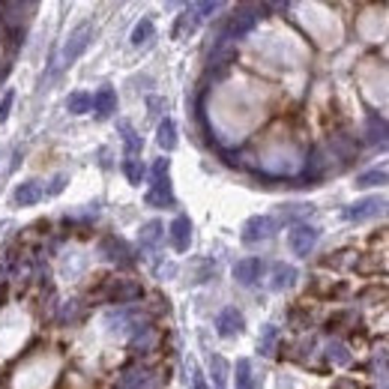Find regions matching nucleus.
<instances>
[{
	"mask_svg": "<svg viewBox=\"0 0 389 389\" xmlns=\"http://www.w3.org/2000/svg\"><path fill=\"white\" fill-rule=\"evenodd\" d=\"M147 204H153V207L174 204V192H171V180H168V159H159L153 165V186L147 192Z\"/></svg>",
	"mask_w": 389,
	"mask_h": 389,
	"instance_id": "1",
	"label": "nucleus"
},
{
	"mask_svg": "<svg viewBox=\"0 0 389 389\" xmlns=\"http://www.w3.org/2000/svg\"><path fill=\"white\" fill-rule=\"evenodd\" d=\"M90 36H93V28H90V24H81V28L72 30V36L66 39V45H63V66L75 63L78 57L84 55V48L90 45Z\"/></svg>",
	"mask_w": 389,
	"mask_h": 389,
	"instance_id": "2",
	"label": "nucleus"
},
{
	"mask_svg": "<svg viewBox=\"0 0 389 389\" xmlns=\"http://www.w3.org/2000/svg\"><path fill=\"white\" fill-rule=\"evenodd\" d=\"M273 231H276V219H270V216H254V219H249V222L243 225V243H246V246L261 243V239L273 237Z\"/></svg>",
	"mask_w": 389,
	"mask_h": 389,
	"instance_id": "3",
	"label": "nucleus"
},
{
	"mask_svg": "<svg viewBox=\"0 0 389 389\" xmlns=\"http://www.w3.org/2000/svg\"><path fill=\"white\" fill-rule=\"evenodd\" d=\"M317 243V231L312 225H293L291 227V234H288V246L291 252H297V254H308L315 249Z\"/></svg>",
	"mask_w": 389,
	"mask_h": 389,
	"instance_id": "4",
	"label": "nucleus"
},
{
	"mask_svg": "<svg viewBox=\"0 0 389 389\" xmlns=\"http://www.w3.org/2000/svg\"><path fill=\"white\" fill-rule=\"evenodd\" d=\"M43 198H45L43 183H39V180H28V183H21L18 189L12 192V204H16V207H36Z\"/></svg>",
	"mask_w": 389,
	"mask_h": 389,
	"instance_id": "5",
	"label": "nucleus"
},
{
	"mask_svg": "<svg viewBox=\"0 0 389 389\" xmlns=\"http://www.w3.org/2000/svg\"><path fill=\"white\" fill-rule=\"evenodd\" d=\"M216 332L222 335V339H234L237 332H243V315H239L234 305L222 308L219 317H216Z\"/></svg>",
	"mask_w": 389,
	"mask_h": 389,
	"instance_id": "6",
	"label": "nucleus"
},
{
	"mask_svg": "<svg viewBox=\"0 0 389 389\" xmlns=\"http://www.w3.org/2000/svg\"><path fill=\"white\" fill-rule=\"evenodd\" d=\"M93 111H96L99 120H108L114 111H117V90L114 87H99L96 93H93Z\"/></svg>",
	"mask_w": 389,
	"mask_h": 389,
	"instance_id": "7",
	"label": "nucleus"
},
{
	"mask_svg": "<svg viewBox=\"0 0 389 389\" xmlns=\"http://www.w3.org/2000/svg\"><path fill=\"white\" fill-rule=\"evenodd\" d=\"M380 210H383L380 198H362V201H356V204H351L344 210V219L362 222V219H368V216H374V213H380Z\"/></svg>",
	"mask_w": 389,
	"mask_h": 389,
	"instance_id": "8",
	"label": "nucleus"
},
{
	"mask_svg": "<svg viewBox=\"0 0 389 389\" xmlns=\"http://www.w3.org/2000/svg\"><path fill=\"white\" fill-rule=\"evenodd\" d=\"M171 243L177 252H189V243H192V222L186 216H177L171 222Z\"/></svg>",
	"mask_w": 389,
	"mask_h": 389,
	"instance_id": "9",
	"label": "nucleus"
},
{
	"mask_svg": "<svg viewBox=\"0 0 389 389\" xmlns=\"http://www.w3.org/2000/svg\"><path fill=\"white\" fill-rule=\"evenodd\" d=\"M261 270H264V261L261 258H246V261H239L234 266V278L239 281V285H254V281L261 278Z\"/></svg>",
	"mask_w": 389,
	"mask_h": 389,
	"instance_id": "10",
	"label": "nucleus"
},
{
	"mask_svg": "<svg viewBox=\"0 0 389 389\" xmlns=\"http://www.w3.org/2000/svg\"><path fill=\"white\" fill-rule=\"evenodd\" d=\"M293 278H297V270H293V266H288V264H276V266H273V281H270V288H273V291H285V288L293 285Z\"/></svg>",
	"mask_w": 389,
	"mask_h": 389,
	"instance_id": "11",
	"label": "nucleus"
},
{
	"mask_svg": "<svg viewBox=\"0 0 389 389\" xmlns=\"http://www.w3.org/2000/svg\"><path fill=\"white\" fill-rule=\"evenodd\" d=\"M156 144L162 147V150H174V147H177V126H174V120H162V123H159Z\"/></svg>",
	"mask_w": 389,
	"mask_h": 389,
	"instance_id": "12",
	"label": "nucleus"
},
{
	"mask_svg": "<svg viewBox=\"0 0 389 389\" xmlns=\"http://www.w3.org/2000/svg\"><path fill=\"white\" fill-rule=\"evenodd\" d=\"M66 111H69V114H87V111H93V96H90V93H84V90L69 93V99H66Z\"/></svg>",
	"mask_w": 389,
	"mask_h": 389,
	"instance_id": "13",
	"label": "nucleus"
},
{
	"mask_svg": "<svg viewBox=\"0 0 389 389\" xmlns=\"http://www.w3.org/2000/svg\"><path fill=\"white\" fill-rule=\"evenodd\" d=\"M162 237H165L162 222H147L144 231H141V246H159L162 243Z\"/></svg>",
	"mask_w": 389,
	"mask_h": 389,
	"instance_id": "14",
	"label": "nucleus"
},
{
	"mask_svg": "<svg viewBox=\"0 0 389 389\" xmlns=\"http://www.w3.org/2000/svg\"><path fill=\"white\" fill-rule=\"evenodd\" d=\"M153 33H156L153 21H150V18H141V21L135 24V28H132V36H129V43H132V45H144V43H147V39H150Z\"/></svg>",
	"mask_w": 389,
	"mask_h": 389,
	"instance_id": "15",
	"label": "nucleus"
},
{
	"mask_svg": "<svg viewBox=\"0 0 389 389\" xmlns=\"http://www.w3.org/2000/svg\"><path fill=\"white\" fill-rule=\"evenodd\" d=\"M120 132H123V144H126V153H129L132 159H135V156L141 153V138H138V132L132 129V126L126 123V120H123V123H120Z\"/></svg>",
	"mask_w": 389,
	"mask_h": 389,
	"instance_id": "16",
	"label": "nucleus"
},
{
	"mask_svg": "<svg viewBox=\"0 0 389 389\" xmlns=\"http://www.w3.org/2000/svg\"><path fill=\"white\" fill-rule=\"evenodd\" d=\"M386 180H389L386 171H366V174H359V177H356V186H359V189H368V186H380Z\"/></svg>",
	"mask_w": 389,
	"mask_h": 389,
	"instance_id": "17",
	"label": "nucleus"
},
{
	"mask_svg": "<svg viewBox=\"0 0 389 389\" xmlns=\"http://www.w3.org/2000/svg\"><path fill=\"white\" fill-rule=\"evenodd\" d=\"M123 174H126V180L132 186H138L144 180V165L138 162V159H126V162H123Z\"/></svg>",
	"mask_w": 389,
	"mask_h": 389,
	"instance_id": "18",
	"label": "nucleus"
},
{
	"mask_svg": "<svg viewBox=\"0 0 389 389\" xmlns=\"http://www.w3.org/2000/svg\"><path fill=\"white\" fill-rule=\"evenodd\" d=\"M237 389H252V362L249 359L237 362Z\"/></svg>",
	"mask_w": 389,
	"mask_h": 389,
	"instance_id": "19",
	"label": "nucleus"
},
{
	"mask_svg": "<svg viewBox=\"0 0 389 389\" xmlns=\"http://www.w3.org/2000/svg\"><path fill=\"white\" fill-rule=\"evenodd\" d=\"M210 371H213V380L222 386L225 378H227V362H225L222 356H213V359H210Z\"/></svg>",
	"mask_w": 389,
	"mask_h": 389,
	"instance_id": "20",
	"label": "nucleus"
},
{
	"mask_svg": "<svg viewBox=\"0 0 389 389\" xmlns=\"http://www.w3.org/2000/svg\"><path fill=\"white\" fill-rule=\"evenodd\" d=\"M12 105H16V90H6V93H4V99H0V126H4L6 120H9Z\"/></svg>",
	"mask_w": 389,
	"mask_h": 389,
	"instance_id": "21",
	"label": "nucleus"
},
{
	"mask_svg": "<svg viewBox=\"0 0 389 389\" xmlns=\"http://www.w3.org/2000/svg\"><path fill=\"white\" fill-rule=\"evenodd\" d=\"M192 386H195V389H207L204 374H201V371H192Z\"/></svg>",
	"mask_w": 389,
	"mask_h": 389,
	"instance_id": "22",
	"label": "nucleus"
}]
</instances>
